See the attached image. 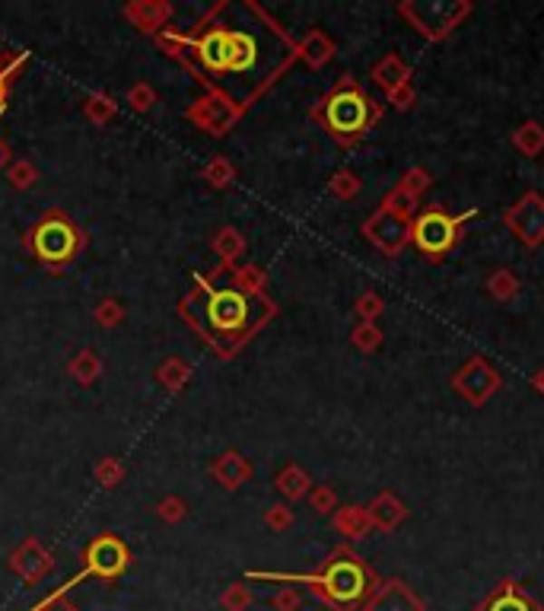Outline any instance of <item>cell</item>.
<instances>
[{
	"label": "cell",
	"mask_w": 544,
	"mask_h": 611,
	"mask_svg": "<svg viewBox=\"0 0 544 611\" xmlns=\"http://www.w3.org/2000/svg\"><path fill=\"white\" fill-rule=\"evenodd\" d=\"M201 319L195 322L204 328L208 341L223 360H229L246 341L258 335L267 322L277 315V306L267 296H248L239 286H214L210 280H201Z\"/></svg>",
	"instance_id": "cell-1"
},
{
	"label": "cell",
	"mask_w": 544,
	"mask_h": 611,
	"mask_svg": "<svg viewBox=\"0 0 544 611\" xmlns=\"http://www.w3.org/2000/svg\"><path fill=\"white\" fill-rule=\"evenodd\" d=\"M252 579H277V583H306L322 602L335 611H350L356 605H366V598L376 592L379 577L366 560L350 548H335L316 573H252Z\"/></svg>",
	"instance_id": "cell-2"
},
{
	"label": "cell",
	"mask_w": 544,
	"mask_h": 611,
	"mask_svg": "<svg viewBox=\"0 0 544 611\" xmlns=\"http://www.w3.org/2000/svg\"><path fill=\"white\" fill-rule=\"evenodd\" d=\"M318 124L325 128V134L335 137L341 147H354L356 141L370 134L383 118V105L363 90L360 80L354 73H344L309 112Z\"/></svg>",
	"instance_id": "cell-3"
},
{
	"label": "cell",
	"mask_w": 544,
	"mask_h": 611,
	"mask_svg": "<svg viewBox=\"0 0 544 611\" xmlns=\"http://www.w3.org/2000/svg\"><path fill=\"white\" fill-rule=\"evenodd\" d=\"M481 210H465V214H449L440 204H427L417 210L411 220V246L427 261H442L465 236V227Z\"/></svg>",
	"instance_id": "cell-4"
},
{
	"label": "cell",
	"mask_w": 544,
	"mask_h": 611,
	"mask_svg": "<svg viewBox=\"0 0 544 611\" xmlns=\"http://www.w3.org/2000/svg\"><path fill=\"white\" fill-rule=\"evenodd\" d=\"M471 14H474L471 0H449V4H442V0H433V4L404 0V4H398V16L408 20V26L414 29V33H421L427 42H442Z\"/></svg>",
	"instance_id": "cell-5"
},
{
	"label": "cell",
	"mask_w": 544,
	"mask_h": 611,
	"mask_svg": "<svg viewBox=\"0 0 544 611\" xmlns=\"http://www.w3.org/2000/svg\"><path fill=\"white\" fill-rule=\"evenodd\" d=\"M26 242H29V248H33L35 258H39L42 265H52V267L77 258L80 246H83L80 229L73 227V223H67L61 214L45 217V220L29 233Z\"/></svg>",
	"instance_id": "cell-6"
},
{
	"label": "cell",
	"mask_w": 544,
	"mask_h": 611,
	"mask_svg": "<svg viewBox=\"0 0 544 611\" xmlns=\"http://www.w3.org/2000/svg\"><path fill=\"white\" fill-rule=\"evenodd\" d=\"M449 383H452L455 395L465 398L471 408H484V404L500 392L503 376L497 373V366L487 364V357L474 354V357H468L465 364H461L459 370L452 373V379H449Z\"/></svg>",
	"instance_id": "cell-7"
},
{
	"label": "cell",
	"mask_w": 544,
	"mask_h": 611,
	"mask_svg": "<svg viewBox=\"0 0 544 611\" xmlns=\"http://www.w3.org/2000/svg\"><path fill=\"white\" fill-rule=\"evenodd\" d=\"M503 223L522 246L538 248L544 246V195L541 191H525L516 204L503 210Z\"/></svg>",
	"instance_id": "cell-8"
},
{
	"label": "cell",
	"mask_w": 544,
	"mask_h": 611,
	"mask_svg": "<svg viewBox=\"0 0 544 611\" xmlns=\"http://www.w3.org/2000/svg\"><path fill=\"white\" fill-rule=\"evenodd\" d=\"M189 52L195 61L214 77L233 73V54H236V29H204L201 35L189 39Z\"/></svg>",
	"instance_id": "cell-9"
},
{
	"label": "cell",
	"mask_w": 544,
	"mask_h": 611,
	"mask_svg": "<svg viewBox=\"0 0 544 611\" xmlns=\"http://www.w3.org/2000/svg\"><path fill=\"white\" fill-rule=\"evenodd\" d=\"M363 236L385 255V258H398L404 248L411 246V220L398 214H389L385 208H376L366 220H363Z\"/></svg>",
	"instance_id": "cell-10"
},
{
	"label": "cell",
	"mask_w": 544,
	"mask_h": 611,
	"mask_svg": "<svg viewBox=\"0 0 544 611\" xmlns=\"http://www.w3.org/2000/svg\"><path fill=\"white\" fill-rule=\"evenodd\" d=\"M83 560H86V570L80 573L77 579H83V577L115 579V577H121V573L128 570L131 551H128V545H121V541L115 538V535H102V538H96L90 548H86ZM77 579H71L67 586H73Z\"/></svg>",
	"instance_id": "cell-11"
},
{
	"label": "cell",
	"mask_w": 544,
	"mask_h": 611,
	"mask_svg": "<svg viewBox=\"0 0 544 611\" xmlns=\"http://www.w3.org/2000/svg\"><path fill=\"white\" fill-rule=\"evenodd\" d=\"M242 112H246V105L233 102V99L227 96V92L214 90L210 96L198 99L195 105L189 109V118L198 124L201 131H208V134H227L229 128H233L236 121L242 118Z\"/></svg>",
	"instance_id": "cell-12"
},
{
	"label": "cell",
	"mask_w": 544,
	"mask_h": 611,
	"mask_svg": "<svg viewBox=\"0 0 544 611\" xmlns=\"http://www.w3.org/2000/svg\"><path fill=\"white\" fill-rule=\"evenodd\" d=\"M363 611H423V598L404 579H385L366 598Z\"/></svg>",
	"instance_id": "cell-13"
},
{
	"label": "cell",
	"mask_w": 544,
	"mask_h": 611,
	"mask_svg": "<svg viewBox=\"0 0 544 611\" xmlns=\"http://www.w3.org/2000/svg\"><path fill=\"white\" fill-rule=\"evenodd\" d=\"M474 611H544V608L519 583L503 579Z\"/></svg>",
	"instance_id": "cell-14"
},
{
	"label": "cell",
	"mask_w": 544,
	"mask_h": 611,
	"mask_svg": "<svg viewBox=\"0 0 544 611\" xmlns=\"http://www.w3.org/2000/svg\"><path fill=\"white\" fill-rule=\"evenodd\" d=\"M366 513H370L373 529H379V532H395V529L408 519V507H404L402 497L392 494V490H383V494L373 497Z\"/></svg>",
	"instance_id": "cell-15"
},
{
	"label": "cell",
	"mask_w": 544,
	"mask_h": 611,
	"mask_svg": "<svg viewBox=\"0 0 544 611\" xmlns=\"http://www.w3.org/2000/svg\"><path fill=\"white\" fill-rule=\"evenodd\" d=\"M290 54L303 61V64H309L312 71H318V67H325L331 58H335V42H331V35L322 33V29H309L303 39L293 42Z\"/></svg>",
	"instance_id": "cell-16"
},
{
	"label": "cell",
	"mask_w": 544,
	"mask_h": 611,
	"mask_svg": "<svg viewBox=\"0 0 544 611\" xmlns=\"http://www.w3.org/2000/svg\"><path fill=\"white\" fill-rule=\"evenodd\" d=\"M370 80L385 92V96H389V92H395L398 86L411 83V67H408V61H404L402 54L389 52L385 58H379L376 64H373Z\"/></svg>",
	"instance_id": "cell-17"
},
{
	"label": "cell",
	"mask_w": 544,
	"mask_h": 611,
	"mask_svg": "<svg viewBox=\"0 0 544 611\" xmlns=\"http://www.w3.org/2000/svg\"><path fill=\"white\" fill-rule=\"evenodd\" d=\"M14 570L20 573V577L26 579V583H35V579H42L48 570H52V554H48L35 538H29L23 548H16V554H14Z\"/></svg>",
	"instance_id": "cell-18"
},
{
	"label": "cell",
	"mask_w": 544,
	"mask_h": 611,
	"mask_svg": "<svg viewBox=\"0 0 544 611\" xmlns=\"http://www.w3.org/2000/svg\"><path fill=\"white\" fill-rule=\"evenodd\" d=\"M210 475H214L227 490H236L252 478V462H248L242 452H223L220 459L210 465Z\"/></svg>",
	"instance_id": "cell-19"
},
{
	"label": "cell",
	"mask_w": 544,
	"mask_h": 611,
	"mask_svg": "<svg viewBox=\"0 0 544 611\" xmlns=\"http://www.w3.org/2000/svg\"><path fill=\"white\" fill-rule=\"evenodd\" d=\"M274 488H277V494L284 497V500L296 503V500H303V497H309L316 484H312V478L306 475V469H299L296 462H290V465H284V469L277 471V478H274Z\"/></svg>",
	"instance_id": "cell-20"
},
{
	"label": "cell",
	"mask_w": 544,
	"mask_h": 611,
	"mask_svg": "<svg viewBox=\"0 0 544 611\" xmlns=\"http://www.w3.org/2000/svg\"><path fill=\"white\" fill-rule=\"evenodd\" d=\"M331 522H335L337 532L350 541L366 538V535L373 532L370 513H366V507H356V503H350V507H337V513L331 516Z\"/></svg>",
	"instance_id": "cell-21"
},
{
	"label": "cell",
	"mask_w": 544,
	"mask_h": 611,
	"mask_svg": "<svg viewBox=\"0 0 544 611\" xmlns=\"http://www.w3.org/2000/svg\"><path fill=\"white\" fill-rule=\"evenodd\" d=\"M510 143L516 147V153H522L525 160H538L544 153V124L529 118L510 134Z\"/></svg>",
	"instance_id": "cell-22"
},
{
	"label": "cell",
	"mask_w": 544,
	"mask_h": 611,
	"mask_svg": "<svg viewBox=\"0 0 544 611\" xmlns=\"http://www.w3.org/2000/svg\"><path fill=\"white\" fill-rule=\"evenodd\" d=\"M487 293L500 303H512V299L522 293V280L510 271V267H497L493 274H487Z\"/></svg>",
	"instance_id": "cell-23"
},
{
	"label": "cell",
	"mask_w": 544,
	"mask_h": 611,
	"mask_svg": "<svg viewBox=\"0 0 544 611\" xmlns=\"http://www.w3.org/2000/svg\"><path fill=\"white\" fill-rule=\"evenodd\" d=\"M214 252L220 255L223 267H233L236 261L246 255V239L239 236V229L233 227H223L220 233L214 236Z\"/></svg>",
	"instance_id": "cell-24"
},
{
	"label": "cell",
	"mask_w": 544,
	"mask_h": 611,
	"mask_svg": "<svg viewBox=\"0 0 544 611\" xmlns=\"http://www.w3.org/2000/svg\"><path fill=\"white\" fill-rule=\"evenodd\" d=\"M233 286H239L248 296H265L267 290V274L258 265H242L233 267Z\"/></svg>",
	"instance_id": "cell-25"
},
{
	"label": "cell",
	"mask_w": 544,
	"mask_h": 611,
	"mask_svg": "<svg viewBox=\"0 0 544 611\" xmlns=\"http://www.w3.org/2000/svg\"><path fill=\"white\" fill-rule=\"evenodd\" d=\"M169 14H172V7L169 4H137V7L128 10V16L137 23L141 29H156L162 26V23L169 20Z\"/></svg>",
	"instance_id": "cell-26"
},
{
	"label": "cell",
	"mask_w": 544,
	"mask_h": 611,
	"mask_svg": "<svg viewBox=\"0 0 544 611\" xmlns=\"http://www.w3.org/2000/svg\"><path fill=\"white\" fill-rule=\"evenodd\" d=\"M383 338L385 335L376 322H360V325L350 332V344H354L360 354H376L379 347H383Z\"/></svg>",
	"instance_id": "cell-27"
},
{
	"label": "cell",
	"mask_w": 544,
	"mask_h": 611,
	"mask_svg": "<svg viewBox=\"0 0 544 611\" xmlns=\"http://www.w3.org/2000/svg\"><path fill=\"white\" fill-rule=\"evenodd\" d=\"M417 198H411L408 191L402 189V185H395L392 191H385V198H383V204L379 208H385L389 214H398V217H404V220H414L417 217Z\"/></svg>",
	"instance_id": "cell-28"
},
{
	"label": "cell",
	"mask_w": 544,
	"mask_h": 611,
	"mask_svg": "<svg viewBox=\"0 0 544 611\" xmlns=\"http://www.w3.org/2000/svg\"><path fill=\"white\" fill-rule=\"evenodd\" d=\"M360 189H363V182L354 170H337L335 176L328 179V191L335 198H341V201H354V198L360 195Z\"/></svg>",
	"instance_id": "cell-29"
},
{
	"label": "cell",
	"mask_w": 544,
	"mask_h": 611,
	"mask_svg": "<svg viewBox=\"0 0 544 611\" xmlns=\"http://www.w3.org/2000/svg\"><path fill=\"white\" fill-rule=\"evenodd\" d=\"M191 379V366L185 364V360H179V357H172V360H166L162 364V370H160V383L166 385V389H181V385L189 383Z\"/></svg>",
	"instance_id": "cell-30"
},
{
	"label": "cell",
	"mask_w": 544,
	"mask_h": 611,
	"mask_svg": "<svg viewBox=\"0 0 544 611\" xmlns=\"http://www.w3.org/2000/svg\"><path fill=\"white\" fill-rule=\"evenodd\" d=\"M102 373V364H99V357L92 351H83V354H77L73 357V364H71V376L77 379V383H83V385H90L92 379Z\"/></svg>",
	"instance_id": "cell-31"
},
{
	"label": "cell",
	"mask_w": 544,
	"mask_h": 611,
	"mask_svg": "<svg viewBox=\"0 0 544 611\" xmlns=\"http://www.w3.org/2000/svg\"><path fill=\"white\" fill-rule=\"evenodd\" d=\"M398 185H402V189L408 191L411 198H417V201H421V198L430 191V185H433V176H430V172L423 170V166H411V170L404 172L402 182H398Z\"/></svg>",
	"instance_id": "cell-32"
},
{
	"label": "cell",
	"mask_w": 544,
	"mask_h": 611,
	"mask_svg": "<svg viewBox=\"0 0 544 611\" xmlns=\"http://www.w3.org/2000/svg\"><path fill=\"white\" fill-rule=\"evenodd\" d=\"M204 179H208L214 189H227V185H233L236 170H233V163H229L227 157H217V160H210V163L204 166Z\"/></svg>",
	"instance_id": "cell-33"
},
{
	"label": "cell",
	"mask_w": 544,
	"mask_h": 611,
	"mask_svg": "<svg viewBox=\"0 0 544 611\" xmlns=\"http://www.w3.org/2000/svg\"><path fill=\"white\" fill-rule=\"evenodd\" d=\"M356 315H360V322H376L379 315L385 313V299L379 296L376 290H366V293H360L356 296Z\"/></svg>",
	"instance_id": "cell-34"
},
{
	"label": "cell",
	"mask_w": 544,
	"mask_h": 611,
	"mask_svg": "<svg viewBox=\"0 0 544 611\" xmlns=\"http://www.w3.org/2000/svg\"><path fill=\"white\" fill-rule=\"evenodd\" d=\"M309 507L322 516H335L337 513V490L331 484H316L309 494Z\"/></svg>",
	"instance_id": "cell-35"
},
{
	"label": "cell",
	"mask_w": 544,
	"mask_h": 611,
	"mask_svg": "<svg viewBox=\"0 0 544 611\" xmlns=\"http://www.w3.org/2000/svg\"><path fill=\"white\" fill-rule=\"evenodd\" d=\"M220 602H223V608H227V611H246L248 605H252V592H248L242 583H233L227 592H223Z\"/></svg>",
	"instance_id": "cell-36"
},
{
	"label": "cell",
	"mask_w": 544,
	"mask_h": 611,
	"mask_svg": "<svg viewBox=\"0 0 544 611\" xmlns=\"http://www.w3.org/2000/svg\"><path fill=\"white\" fill-rule=\"evenodd\" d=\"M265 522L274 529V532H287L293 526V509L287 503H274L271 509L265 513Z\"/></svg>",
	"instance_id": "cell-37"
},
{
	"label": "cell",
	"mask_w": 544,
	"mask_h": 611,
	"mask_svg": "<svg viewBox=\"0 0 544 611\" xmlns=\"http://www.w3.org/2000/svg\"><path fill=\"white\" fill-rule=\"evenodd\" d=\"M385 99H389L392 109L408 112V109H414V102H417V90H414V83H404V86H398L395 92H389Z\"/></svg>",
	"instance_id": "cell-38"
},
{
	"label": "cell",
	"mask_w": 544,
	"mask_h": 611,
	"mask_svg": "<svg viewBox=\"0 0 544 611\" xmlns=\"http://www.w3.org/2000/svg\"><path fill=\"white\" fill-rule=\"evenodd\" d=\"M160 516L166 522H181L189 516V507H185V500H179V497H166V500L160 503Z\"/></svg>",
	"instance_id": "cell-39"
},
{
	"label": "cell",
	"mask_w": 544,
	"mask_h": 611,
	"mask_svg": "<svg viewBox=\"0 0 544 611\" xmlns=\"http://www.w3.org/2000/svg\"><path fill=\"white\" fill-rule=\"evenodd\" d=\"M121 315H124V306H118L115 299H105V303L96 309V322H99V325H109V328L118 325V319H121Z\"/></svg>",
	"instance_id": "cell-40"
},
{
	"label": "cell",
	"mask_w": 544,
	"mask_h": 611,
	"mask_svg": "<svg viewBox=\"0 0 544 611\" xmlns=\"http://www.w3.org/2000/svg\"><path fill=\"white\" fill-rule=\"evenodd\" d=\"M96 478L105 484V488H115V484H118V478H121V465H118L115 459H105V462L96 469Z\"/></svg>",
	"instance_id": "cell-41"
},
{
	"label": "cell",
	"mask_w": 544,
	"mask_h": 611,
	"mask_svg": "<svg viewBox=\"0 0 544 611\" xmlns=\"http://www.w3.org/2000/svg\"><path fill=\"white\" fill-rule=\"evenodd\" d=\"M35 179V170L29 163H16L14 170H10V182L16 185V189H29Z\"/></svg>",
	"instance_id": "cell-42"
},
{
	"label": "cell",
	"mask_w": 544,
	"mask_h": 611,
	"mask_svg": "<svg viewBox=\"0 0 544 611\" xmlns=\"http://www.w3.org/2000/svg\"><path fill=\"white\" fill-rule=\"evenodd\" d=\"M153 99H156V92L150 90L147 83H137L134 86V92H131V105H134V109H150V105H153Z\"/></svg>",
	"instance_id": "cell-43"
},
{
	"label": "cell",
	"mask_w": 544,
	"mask_h": 611,
	"mask_svg": "<svg viewBox=\"0 0 544 611\" xmlns=\"http://www.w3.org/2000/svg\"><path fill=\"white\" fill-rule=\"evenodd\" d=\"M35 611H77V605L67 602L64 592H58V596H52V598H48V602L35 605Z\"/></svg>",
	"instance_id": "cell-44"
},
{
	"label": "cell",
	"mask_w": 544,
	"mask_h": 611,
	"mask_svg": "<svg viewBox=\"0 0 544 611\" xmlns=\"http://www.w3.org/2000/svg\"><path fill=\"white\" fill-rule=\"evenodd\" d=\"M274 608L277 611H296L299 608V596L293 589H284L274 596Z\"/></svg>",
	"instance_id": "cell-45"
},
{
	"label": "cell",
	"mask_w": 544,
	"mask_h": 611,
	"mask_svg": "<svg viewBox=\"0 0 544 611\" xmlns=\"http://www.w3.org/2000/svg\"><path fill=\"white\" fill-rule=\"evenodd\" d=\"M112 115V102L109 99H92V105H90V118H109Z\"/></svg>",
	"instance_id": "cell-46"
},
{
	"label": "cell",
	"mask_w": 544,
	"mask_h": 611,
	"mask_svg": "<svg viewBox=\"0 0 544 611\" xmlns=\"http://www.w3.org/2000/svg\"><path fill=\"white\" fill-rule=\"evenodd\" d=\"M7 86H10V71H0V109L7 102Z\"/></svg>",
	"instance_id": "cell-47"
},
{
	"label": "cell",
	"mask_w": 544,
	"mask_h": 611,
	"mask_svg": "<svg viewBox=\"0 0 544 611\" xmlns=\"http://www.w3.org/2000/svg\"><path fill=\"white\" fill-rule=\"evenodd\" d=\"M531 385H535L538 395H544V370H538L535 376H531Z\"/></svg>",
	"instance_id": "cell-48"
},
{
	"label": "cell",
	"mask_w": 544,
	"mask_h": 611,
	"mask_svg": "<svg viewBox=\"0 0 544 611\" xmlns=\"http://www.w3.org/2000/svg\"><path fill=\"white\" fill-rule=\"evenodd\" d=\"M0 163H4V147H0Z\"/></svg>",
	"instance_id": "cell-49"
}]
</instances>
